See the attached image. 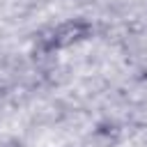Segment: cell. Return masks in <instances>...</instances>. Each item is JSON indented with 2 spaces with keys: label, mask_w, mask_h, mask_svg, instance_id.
I'll return each mask as SVG.
<instances>
[{
  "label": "cell",
  "mask_w": 147,
  "mask_h": 147,
  "mask_svg": "<svg viewBox=\"0 0 147 147\" xmlns=\"http://www.w3.org/2000/svg\"><path fill=\"white\" fill-rule=\"evenodd\" d=\"M90 34H92L90 21H85V18L64 21L57 28H51V30H46L37 37V51L51 53V51H57V48H67V46H74V44L87 39Z\"/></svg>",
  "instance_id": "1"
}]
</instances>
